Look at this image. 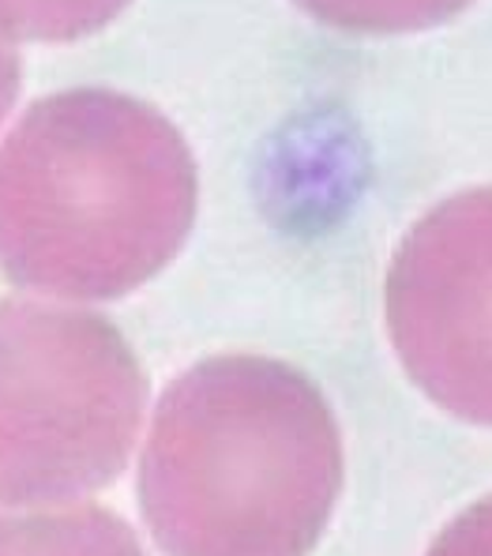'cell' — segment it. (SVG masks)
Masks as SVG:
<instances>
[{
    "label": "cell",
    "mask_w": 492,
    "mask_h": 556,
    "mask_svg": "<svg viewBox=\"0 0 492 556\" xmlns=\"http://www.w3.org/2000/svg\"><path fill=\"white\" fill-rule=\"evenodd\" d=\"M200 177L180 132L117 91L42 98L0 143V271L38 293L110 301L185 244Z\"/></svg>",
    "instance_id": "6da1fadb"
},
{
    "label": "cell",
    "mask_w": 492,
    "mask_h": 556,
    "mask_svg": "<svg viewBox=\"0 0 492 556\" xmlns=\"http://www.w3.org/2000/svg\"><path fill=\"white\" fill-rule=\"evenodd\" d=\"M342 489L324 395L267 357H215L162 395L139 504L166 556H308Z\"/></svg>",
    "instance_id": "7a4b0ae2"
},
{
    "label": "cell",
    "mask_w": 492,
    "mask_h": 556,
    "mask_svg": "<svg viewBox=\"0 0 492 556\" xmlns=\"http://www.w3.org/2000/svg\"><path fill=\"white\" fill-rule=\"evenodd\" d=\"M147 376L110 320L0 301V504H68L125 470Z\"/></svg>",
    "instance_id": "3957f363"
},
{
    "label": "cell",
    "mask_w": 492,
    "mask_h": 556,
    "mask_svg": "<svg viewBox=\"0 0 492 556\" xmlns=\"http://www.w3.org/2000/svg\"><path fill=\"white\" fill-rule=\"evenodd\" d=\"M388 327L432 403L492 425V188L451 195L406 233L388 271Z\"/></svg>",
    "instance_id": "277c9868"
},
{
    "label": "cell",
    "mask_w": 492,
    "mask_h": 556,
    "mask_svg": "<svg viewBox=\"0 0 492 556\" xmlns=\"http://www.w3.org/2000/svg\"><path fill=\"white\" fill-rule=\"evenodd\" d=\"M0 556H147L125 519L94 504L0 511Z\"/></svg>",
    "instance_id": "5b68a950"
},
{
    "label": "cell",
    "mask_w": 492,
    "mask_h": 556,
    "mask_svg": "<svg viewBox=\"0 0 492 556\" xmlns=\"http://www.w3.org/2000/svg\"><path fill=\"white\" fill-rule=\"evenodd\" d=\"M128 0H0V38L8 42H76L110 20Z\"/></svg>",
    "instance_id": "8992f818"
},
{
    "label": "cell",
    "mask_w": 492,
    "mask_h": 556,
    "mask_svg": "<svg viewBox=\"0 0 492 556\" xmlns=\"http://www.w3.org/2000/svg\"><path fill=\"white\" fill-rule=\"evenodd\" d=\"M301 12L350 35H409L470 8V0H293Z\"/></svg>",
    "instance_id": "52a82bcc"
},
{
    "label": "cell",
    "mask_w": 492,
    "mask_h": 556,
    "mask_svg": "<svg viewBox=\"0 0 492 556\" xmlns=\"http://www.w3.org/2000/svg\"><path fill=\"white\" fill-rule=\"evenodd\" d=\"M429 556H492V496L458 515L437 538Z\"/></svg>",
    "instance_id": "ba28073f"
},
{
    "label": "cell",
    "mask_w": 492,
    "mask_h": 556,
    "mask_svg": "<svg viewBox=\"0 0 492 556\" xmlns=\"http://www.w3.org/2000/svg\"><path fill=\"white\" fill-rule=\"evenodd\" d=\"M20 56H15V49L8 46V38H0V121L8 117V110H12L15 94H20Z\"/></svg>",
    "instance_id": "9c48e42d"
}]
</instances>
